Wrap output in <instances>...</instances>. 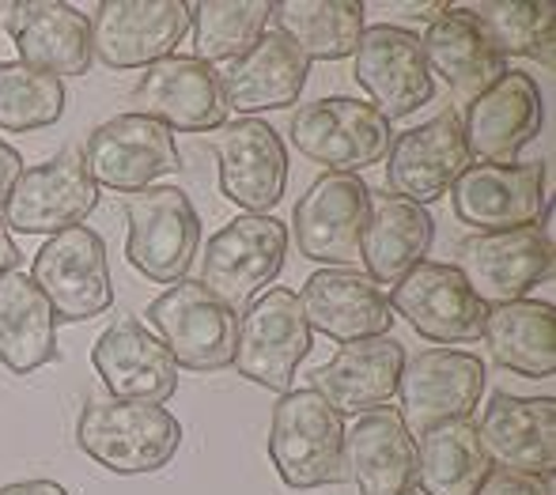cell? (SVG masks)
<instances>
[{
	"label": "cell",
	"mask_w": 556,
	"mask_h": 495,
	"mask_svg": "<svg viewBox=\"0 0 556 495\" xmlns=\"http://www.w3.org/2000/svg\"><path fill=\"white\" fill-rule=\"evenodd\" d=\"M76 443L91 461L117 477H144L175 461L182 423L170 408L148 401H88L76 420Z\"/></svg>",
	"instance_id": "cell-1"
},
{
	"label": "cell",
	"mask_w": 556,
	"mask_h": 495,
	"mask_svg": "<svg viewBox=\"0 0 556 495\" xmlns=\"http://www.w3.org/2000/svg\"><path fill=\"white\" fill-rule=\"evenodd\" d=\"M344 431V416L315 386L280 394L269 423V458L277 477L295 492L341 484L349 477Z\"/></svg>",
	"instance_id": "cell-2"
},
{
	"label": "cell",
	"mask_w": 556,
	"mask_h": 495,
	"mask_svg": "<svg viewBox=\"0 0 556 495\" xmlns=\"http://www.w3.org/2000/svg\"><path fill=\"white\" fill-rule=\"evenodd\" d=\"M285 257L288 224H280L277 216L242 212L205 242L198 284L213 299H220L231 314H239L280 277Z\"/></svg>",
	"instance_id": "cell-3"
},
{
	"label": "cell",
	"mask_w": 556,
	"mask_h": 495,
	"mask_svg": "<svg viewBox=\"0 0 556 495\" xmlns=\"http://www.w3.org/2000/svg\"><path fill=\"white\" fill-rule=\"evenodd\" d=\"M125 257L152 284H178L201 250V216L175 186L140 190L125 201Z\"/></svg>",
	"instance_id": "cell-4"
},
{
	"label": "cell",
	"mask_w": 556,
	"mask_h": 495,
	"mask_svg": "<svg viewBox=\"0 0 556 495\" xmlns=\"http://www.w3.org/2000/svg\"><path fill=\"white\" fill-rule=\"evenodd\" d=\"M311 344H315V333L303 318L295 292L269 288L242 310L231 364L254 386L288 394L300 364L311 356Z\"/></svg>",
	"instance_id": "cell-5"
},
{
	"label": "cell",
	"mask_w": 556,
	"mask_h": 495,
	"mask_svg": "<svg viewBox=\"0 0 556 495\" xmlns=\"http://www.w3.org/2000/svg\"><path fill=\"white\" fill-rule=\"evenodd\" d=\"M292 144L330 175H359L387 160L394 132L390 122L364 99L330 96L307 102L292 117Z\"/></svg>",
	"instance_id": "cell-6"
},
{
	"label": "cell",
	"mask_w": 556,
	"mask_h": 495,
	"mask_svg": "<svg viewBox=\"0 0 556 495\" xmlns=\"http://www.w3.org/2000/svg\"><path fill=\"white\" fill-rule=\"evenodd\" d=\"M35 288L53 306L58 321H88L114 306V280L106 242L91 227H68L50 234L30 269Z\"/></svg>",
	"instance_id": "cell-7"
},
{
	"label": "cell",
	"mask_w": 556,
	"mask_h": 495,
	"mask_svg": "<svg viewBox=\"0 0 556 495\" xmlns=\"http://www.w3.org/2000/svg\"><path fill=\"white\" fill-rule=\"evenodd\" d=\"M170 359L186 371H224L235 359L239 314H231L220 299H213L198 280H178L163 295L152 299L144 314Z\"/></svg>",
	"instance_id": "cell-8"
},
{
	"label": "cell",
	"mask_w": 556,
	"mask_h": 495,
	"mask_svg": "<svg viewBox=\"0 0 556 495\" xmlns=\"http://www.w3.org/2000/svg\"><path fill=\"white\" fill-rule=\"evenodd\" d=\"M454 216L481 234L538 227L549 216L545 163H469L451 186Z\"/></svg>",
	"instance_id": "cell-9"
},
{
	"label": "cell",
	"mask_w": 556,
	"mask_h": 495,
	"mask_svg": "<svg viewBox=\"0 0 556 495\" xmlns=\"http://www.w3.org/2000/svg\"><path fill=\"white\" fill-rule=\"evenodd\" d=\"M99 186L84 167L80 148H65L38 167H23L20 182L4 198V224L20 234H61L80 227L96 212Z\"/></svg>",
	"instance_id": "cell-10"
},
{
	"label": "cell",
	"mask_w": 556,
	"mask_h": 495,
	"mask_svg": "<svg viewBox=\"0 0 556 495\" xmlns=\"http://www.w3.org/2000/svg\"><path fill=\"white\" fill-rule=\"evenodd\" d=\"M80 155L91 182L117 193H140L178 170V144L170 129L132 110L99 125Z\"/></svg>",
	"instance_id": "cell-11"
},
{
	"label": "cell",
	"mask_w": 556,
	"mask_h": 495,
	"mask_svg": "<svg viewBox=\"0 0 556 495\" xmlns=\"http://www.w3.org/2000/svg\"><path fill=\"white\" fill-rule=\"evenodd\" d=\"M91 53L106 68H152L190 30L182 0H103L91 15Z\"/></svg>",
	"instance_id": "cell-12"
},
{
	"label": "cell",
	"mask_w": 556,
	"mask_h": 495,
	"mask_svg": "<svg viewBox=\"0 0 556 495\" xmlns=\"http://www.w3.org/2000/svg\"><path fill=\"white\" fill-rule=\"evenodd\" d=\"M390 310L432 344H469L484 333L489 306L473 295L458 265L420 262L394 284Z\"/></svg>",
	"instance_id": "cell-13"
},
{
	"label": "cell",
	"mask_w": 556,
	"mask_h": 495,
	"mask_svg": "<svg viewBox=\"0 0 556 495\" xmlns=\"http://www.w3.org/2000/svg\"><path fill=\"white\" fill-rule=\"evenodd\" d=\"M132 106H137L132 114L152 117L170 132H216L231 114L220 68L198 58H182V53H170L144 68V76L132 88Z\"/></svg>",
	"instance_id": "cell-14"
},
{
	"label": "cell",
	"mask_w": 556,
	"mask_h": 495,
	"mask_svg": "<svg viewBox=\"0 0 556 495\" xmlns=\"http://www.w3.org/2000/svg\"><path fill=\"white\" fill-rule=\"evenodd\" d=\"M484 364L481 356L462 348H428L420 356L405 359V371L397 379L402 397V420L409 431H428L451 420H469L477 401L484 394Z\"/></svg>",
	"instance_id": "cell-15"
},
{
	"label": "cell",
	"mask_w": 556,
	"mask_h": 495,
	"mask_svg": "<svg viewBox=\"0 0 556 495\" xmlns=\"http://www.w3.org/2000/svg\"><path fill=\"white\" fill-rule=\"evenodd\" d=\"M220 190L227 201L247 208L250 216H269L288 190V148L269 122L239 117L216 129L213 137Z\"/></svg>",
	"instance_id": "cell-16"
},
{
	"label": "cell",
	"mask_w": 556,
	"mask_h": 495,
	"mask_svg": "<svg viewBox=\"0 0 556 495\" xmlns=\"http://www.w3.org/2000/svg\"><path fill=\"white\" fill-rule=\"evenodd\" d=\"M371 190L359 175H323L311 182L292 212L295 246L323 269H349L359 262V231Z\"/></svg>",
	"instance_id": "cell-17"
},
{
	"label": "cell",
	"mask_w": 556,
	"mask_h": 495,
	"mask_svg": "<svg viewBox=\"0 0 556 495\" xmlns=\"http://www.w3.org/2000/svg\"><path fill=\"white\" fill-rule=\"evenodd\" d=\"M356 80L387 122L409 117L435 96V80L428 73L420 38L397 23L364 27L356 42Z\"/></svg>",
	"instance_id": "cell-18"
},
{
	"label": "cell",
	"mask_w": 556,
	"mask_h": 495,
	"mask_svg": "<svg viewBox=\"0 0 556 495\" xmlns=\"http://www.w3.org/2000/svg\"><path fill=\"white\" fill-rule=\"evenodd\" d=\"M458 272L484 306L519 303L530 288L553 277V239L542 227L473 234L458 250Z\"/></svg>",
	"instance_id": "cell-19"
},
{
	"label": "cell",
	"mask_w": 556,
	"mask_h": 495,
	"mask_svg": "<svg viewBox=\"0 0 556 495\" xmlns=\"http://www.w3.org/2000/svg\"><path fill=\"white\" fill-rule=\"evenodd\" d=\"M469 148L466 132H462V117L454 110L432 117V122L405 129L394 137L387 152V182L390 193L413 201V204H432L462 178L469 167Z\"/></svg>",
	"instance_id": "cell-20"
},
{
	"label": "cell",
	"mask_w": 556,
	"mask_h": 495,
	"mask_svg": "<svg viewBox=\"0 0 556 495\" xmlns=\"http://www.w3.org/2000/svg\"><path fill=\"white\" fill-rule=\"evenodd\" d=\"M484 454L507 473L553 481L556 469V401L496 394L477 423Z\"/></svg>",
	"instance_id": "cell-21"
},
{
	"label": "cell",
	"mask_w": 556,
	"mask_h": 495,
	"mask_svg": "<svg viewBox=\"0 0 556 495\" xmlns=\"http://www.w3.org/2000/svg\"><path fill=\"white\" fill-rule=\"evenodd\" d=\"M542 88L530 73H504L466 110V148L477 163H515L519 152L542 132Z\"/></svg>",
	"instance_id": "cell-22"
},
{
	"label": "cell",
	"mask_w": 556,
	"mask_h": 495,
	"mask_svg": "<svg viewBox=\"0 0 556 495\" xmlns=\"http://www.w3.org/2000/svg\"><path fill=\"white\" fill-rule=\"evenodd\" d=\"M91 364L114 401H148L163 405L178 394V364L167 344L137 318H122L103 329L91 348Z\"/></svg>",
	"instance_id": "cell-23"
},
{
	"label": "cell",
	"mask_w": 556,
	"mask_h": 495,
	"mask_svg": "<svg viewBox=\"0 0 556 495\" xmlns=\"http://www.w3.org/2000/svg\"><path fill=\"white\" fill-rule=\"evenodd\" d=\"M303 306L311 333L333 337V341H367L387 337L394 326L390 299L367 272L356 269H318L307 277L303 292L295 295Z\"/></svg>",
	"instance_id": "cell-24"
},
{
	"label": "cell",
	"mask_w": 556,
	"mask_h": 495,
	"mask_svg": "<svg viewBox=\"0 0 556 495\" xmlns=\"http://www.w3.org/2000/svg\"><path fill=\"white\" fill-rule=\"evenodd\" d=\"M20 61L46 76H84L91 68V23L61 0H23L4 15Z\"/></svg>",
	"instance_id": "cell-25"
},
{
	"label": "cell",
	"mask_w": 556,
	"mask_h": 495,
	"mask_svg": "<svg viewBox=\"0 0 556 495\" xmlns=\"http://www.w3.org/2000/svg\"><path fill=\"white\" fill-rule=\"evenodd\" d=\"M344 469H352L359 495H409L417 488V439L397 408H371L344 431Z\"/></svg>",
	"instance_id": "cell-26"
},
{
	"label": "cell",
	"mask_w": 556,
	"mask_h": 495,
	"mask_svg": "<svg viewBox=\"0 0 556 495\" xmlns=\"http://www.w3.org/2000/svg\"><path fill=\"white\" fill-rule=\"evenodd\" d=\"M405 344L394 337H367L349 341L333 352V359L315 371V390L341 416H364L382 408L397 394V379L405 371Z\"/></svg>",
	"instance_id": "cell-27"
},
{
	"label": "cell",
	"mask_w": 556,
	"mask_h": 495,
	"mask_svg": "<svg viewBox=\"0 0 556 495\" xmlns=\"http://www.w3.org/2000/svg\"><path fill=\"white\" fill-rule=\"evenodd\" d=\"M311 61L300 53V46L280 30H265L247 58L231 61L220 73L227 110L254 117L265 110L295 106L307 88Z\"/></svg>",
	"instance_id": "cell-28"
},
{
	"label": "cell",
	"mask_w": 556,
	"mask_h": 495,
	"mask_svg": "<svg viewBox=\"0 0 556 495\" xmlns=\"http://www.w3.org/2000/svg\"><path fill=\"white\" fill-rule=\"evenodd\" d=\"M420 50H425L432 80L443 76V84L458 102H473L507 73L504 58L484 38L481 23H477V15L469 8H443L428 23L425 38H420Z\"/></svg>",
	"instance_id": "cell-29"
},
{
	"label": "cell",
	"mask_w": 556,
	"mask_h": 495,
	"mask_svg": "<svg viewBox=\"0 0 556 495\" xmlns=\"http://www.w3.org/2000/svg\"><path fill=\"white\" fill-rule=\"evenodd\" d=\"M432 234L435 224L425 204H413L397 193H371L359 231V262L367 265V277L379 288L397 284L413 265L425 262Z\"/></svg>",
	"instance_id": "cell-30"
},
{
	"label": "cell",
	"mask_w": 556,
	"mask_h": 495,
	"mask_svg": "<svg viewBox=\"0 0 556 495\" xmlns=\"http://www.w3.org/2000/svg\"><path fill=\"white\" fill-rule=\"evenodd\" d=\"M58 356V314L27 272L0 277V364L30 375Z\"/></svg>",
	"instance_id": "cell-31"
},
{
	"label": "cell",
	"mask_w": 556,
	"mask_h": 495,
	"mask_svg": "<svg viewBox=\"0 0 556 495\" xmlns=\"http://www.w3.org/2000/svg\"><path fill=\"white\" fill-rule=\"evenodd\" d=\"M484 341L500 367L522 379H553L556 371V310L553 303L519 299V303L489 306Z\"/></svg>",
	"instance_id": "cell-32"
},
{
	"label": "cell",
	"mask_w": 556,
	"mask_h": 495,
	"mask_svg": "<svg viewBox=\"0 0 556 495\" xmlns=\"http://www.w3.org/2000/svg\"><path fill=\"white\" fill-rule=\"evenodd\" d=\"M492 473V461L477 439L473 420H451L420 431L417 488L425 495H477Z\"/></svg>",
	"instance_id": "cell-33"
},
{
	"label": "cell",
	"mask_w": 556,
	"mask_h": 495,
	"mask_svg": "<svg viewBox=\"0 0 556 495\" xmlns=\"http://www.w3.org/2000/svg\"><path fill=\"white\" fill-rule=\"evenodd\" d=\"M277 30L288 35L307 61H341L356 53L364 35L359 0H280L273 4Z\"/></svg>",
	"instance_id": "cell-34"
},
{
	"label": "cell",
	"mask_w": 556,
	"mask_h": 495,
	"mask_svg": "<svg viewBox=\"0 0 556 495\" xmlns=\"http://www.w3.org/2000/svg\"><path fill=\"white\" fill-rule=\"evenodd\" d=\"M273 20V0H201L190 4L193 53L205 65H231L247 58Z\"/></svg>",
	"instance_id": "cell-35"
},
{
	"label": "cell",
	"mask_w": 556,
	"mask_h": 495,
	"mask_svg": "<svg viewBox=\"0 0 556 495\" xmlns=\"http://www.w3.org/2000/svg\"><path fill=\"white\" fill-rule=\"evenodd\" d=\"M469 12L477 15L484 38L496 46L500 58H538L553 65L556 23L553 4H515V0H484Z\"/></svg>",
	"instance_id": "cell-36"
},
{
	"label": "cell",
	"mask_w": 556,
	"mask_h": 495,
	"mask_svg": "<svg viewBox=\"0 0 556 495\" xmlns=\"http://www.w3.org/2000/svg\"><path fill=\"white\" fill-rule=\"evenodd\" d=\"M65 114V84L23 61H0V129H50Z\"/></svg>",
	"instance_id": "cell-37"
},
{
	"label": "cell",
	"mask_w": 556,
	"mask_h": 495,
	"mask_svg": "<svg viewBox=\"0 0 556 495\" xmlns=\"http://www.w3.org/2000/svg\"><path fill=\"white\" fill-rule=\"evenodd\" d=\"M477 495H549V481H534V477L507 473V469H492L489 481L477 488Z\"/></svg>",
	"instance_id": "cell-38"
},
{
	"label": "cell",
	"mask_w": 556,
	"mask_h": 495,
	"mask_svg": "<svg viewBox=\"0 0 556 495\" xmlns=\"http://www.w3.org/2000/svg\"><path fill=\"white\" fill-rule=\"evenodd\" d=\"M20 175H23V155L15 152L12 144L0 140V204H4L8 193H12V186L20 182Z\"/></svg>",
	"instance_id": "cell-39"
},
{
	"label": "cell",
	"mask_w": 556,
	"mask_h": 495,
	"mask_svg": "<svg viewBox=\"0 0 556 495\" xmlns=\"http://www.w3.org/2000/svg\"><path fill=\"white\" fill-rule=\"evenodd\" d=\"M0 495H68L58 481H20V484H4Z\"/></svg>",
	"instance_id": "cell-40"
},
{
	"label": "cell",
	"mask_w": 556,
	"mask_h": 495,
	"mask_svg": "<svg viewBox=\"0 0 556 495\" xmlns=\"http://www.w3.org/2000/svg\"><path fill=\"white\" fill-rule=\"evenodd\" d=\"M15 265H20V250H15L12 231H8L4 216H0V277H4V272H12Z\"/></svg>",
	"instance_id": "cell-41"
},
{
	"label": "cell",
	"mask_w": 556,
	"mask_h": 495,
	"mask_svg": "<svg viewBox=\"0 0 556 495\" xmlns=\"http://www.w3.org/2000/svg\"><path fill=\"white\" fill-rule=\"evenodd\" d=\"M409 495H413V492H409Z\"/></svg>",
	"instance_id": "cell-42"
}]
</instances>
